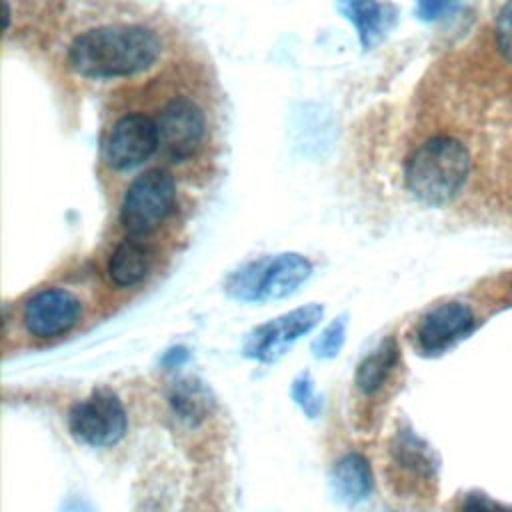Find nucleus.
<instances>
[{
	"mask_svg": "<svg viewBox=\"0 0 512 512\" xmlns=\"http://www.w3.org/2000/svg\"><path fill=\"white\" fill-rule=\"evenodd\" d=\"M398 356L400 350L396 338L388 336L386 340H382L368 356H364V360L356 368L354 382L358 390L364 394H374L376 390H380L394 366L398 364Z\"/></svg>",
	"mask_w": 512,
	"mask_h": 512,
	"instance_id": "obj_16",
	"label": "nucleus"
},
{
	"mask_svg": "<svg viewBox=\"0 0 512 512\" xmlns=\"http://www.w3.org/2000/svg\"><path fill=\"white\" fill-rule=\"evenodd\" d=\"M324 308L320 304H306L290 310L274 320L256 326L244 340L242 350L248 358L260 362L278 360L298 338L308 334L320 320Z\"/></svg>",
	"mask_w": 512,
	"mask_h": 512,
	"instance_id": "obj_8",
	"label": "nucleus"
},
{
	"mask_svg": "<svg viewBox=\"0 0 512 512\" xmlns=\"http://www.w3.org/2000/svg\"><path fill=\"white\" fill-rule=\"evenodd\" d=\"M128 428L124 404L110 388H96L90 396L72 404L68 412L70 434L92 448L118 444Z\"/></svg>",
	"mask_w": 512,
	"mask_h": 512,
	"instance_id": "obj_6",
	"label": "nucleus"
},
{
	"mask_svg": "<svg viewBox=\"0 0 512 512\" xmlns=\"http://www.w3.org/2000/svg\"><path fill=\"white\" fill-rule=\"evenodd\" d=\"M312 274L308 258L296 252L262 256L242 264L226 280V294L240 302H268L294 294Z\"/></svg>",
	"mask_w": 512,
	"mask_h": 512,
	"instance_id": "obj_3",
	"label": "nucleus"
},
{
	"mask_svg": "<svg viewBox=\"0 0 512 512\" xmlns=\"http://www.w3.org/2000/svg\"><path fill=\"white\" fill-rule=\"evenodd\" d=\"M332 492L344 504H358L368 498L372 490V470L362 454L342 456L330 474Z\"/></svg>",
	"mask_w": 512,
	"mask_h": 512,
	"instance_id": "obj_13",
	"label": "nucleus"
},
{
	"mask_svg": "<svg viewBox=\"0 0 512 512\" xmlns=\"http://www.w3.org/2000/svg\"><path fill=\"white\" fill-rule=\"evenodd\" d=\"M292 398L296 404L308 414V418H316L320 412V400L314 392V382L308 374H300L292 384Z\"/></svg>",
	"mask_w": 512,
	"mask_h": 512,
	"instance_id": "obj_19",
	"label": "nucleus"
},
{
	"mask_svg": "<svg viewBox=\"0 0 512 512\" xmlns=\"http://www.w3.org/2000/svg\"><path fill=\"white\" fill-rule=\"evenodd\" d=\"M346 324V316L334 318L312 342V354L316 358H334L346 340Z\"/></svg>",
	"mask_w": 512,
	"mask_h": 512,
	"instance_id": "obj_17",
	"label": "nucleus"
},
{
	"mask_svg": "<svg viewBox=\"0 0 512 512\" xmlns=\"http://www.w3.org/2000/svg\"><path fill=\"white\" fill-rule=\"evenodd\" d=\"M164 52V38L142 22H108L76 34L68 68L88 80L130 78L150 70Z\"/></svg>",
	"mask_w": 512,
	"mask_h": 512,
	"instance_id": "obj_1",
	"label": "nucleus"
},
{
	"mask_svg": "<svg viewBox=\"0 0 512 512\" xmlns=\"http://www.w3.org/2000/svg\"><path fill=\"white\" fill-rule=\"evenodd\" d=\"M160 150V136L154 116L128 112L116 118L102 140L100 156L108 170L130 172L146 164Z\"/></svg>",
	"mask_w": 512,
	"mask_h": 512,
	"instance_id": "obj_7",
	"label": "nucleus"
},
{
	"mask_svg": "<svg viewBox=\"0 0 512 512\" xmlns=\"http://www.w3.org/2000/svg\"><path fill=\"white\" fill-rule=\"evenodd\" d=\"M174 208V176L164 168H150L128 184L120 202V224L126 236L148 238L172 216Z\"/></svg>",
	"mask_w": 512,
	"mask_h": 512,
	"instance_id": "obj_5",
	"label": "nucleus"
},
{
	"mask_svg": "<svg viewBox=\"0 0 512 512\" xmlns=\"http://www.w3.org/2000/svg\"><path fill=\"white\" fill-rule=\"evenodd\" d=\"M160 136V154L172 164L200 158L210 142V118L204 104L190 94L170 96L154 116Z\"/></svg>",
	"mask_w": 512,
	"mask_h": 512,
	"instance_id": "obj_4",
	"label": "nucleus"
},
{
	"mask_svg": "<svg viewBox=\"0 0 512 512\" xmlns=\"http://www.w3.org/2000/svg\"><path fill=\"white\" fill-rule=\"evenodd\" d=\"M476 326V314L468 304L444 302L420 318L416 326V344L422 354L438 356L468 338Z\"/></svg>",
	"mask_w": 512,
	"mask_h": 512,
	"instance_id": "obj_10",
	"label": "nucleus"
},
{
	"mask_svg": "<svg viewBox=\"0 0 512 512\" xmlns=\"http://www.w3.org/2000/svg\"><path fill=\"white\" fill-rule=\"evenodd\" d=\"M336 8L354 26L364 50H372L396 18L394 6L380 0H338Z\"/></svg>",
	"mask_w": 512,
	"mask_h": 512,
	"instance_id": "obj_11",
	"label": "nucleus"
},
{
	"mask_svg": "<svg viewBox=\"0 0 512 512\" xmlns=\"http://www.w3.org/2000/svg\"><path fill=\"white\" fill-rule=\"evenodd\" d=\"M390 454L398 466L404 470L420 476V478H434L438 472V458L430 444L422 440L412 430H398L392 444Z\"/></svg>",
	"mask_w": 512,
	"mask_h": 512,
	"instance_id": "obj_14",
	"label": "nucleus"
},
{
	"mask_svg": "<svg viewBox=\"0 0 512 512\" xmlns=\"http://www.w3.org/2000/svg\"><path fill=\"white\" fill-rule=\"evenodd\" d=\"M470 174L466 146L446 134L424 140L406 160L404 182L408 192L426 206H446L464 188Z\"/></svg>",
	"mask_w": 512,
	"mask_h": 512,
	"instance_id": "obj_2",
	"label": "nucleus"
},
{
	"mask_svg": "<svg viewBox=\"0 0 512 512\" xmlns=\"http://www.w3.org/2000/svg\"><path fill=\"white\" fill-rule=\"evenodd\" d=\"M460 512H512V506L502 504L484 492H468L460 502Z\"/></svg>",
	"mask_w": 512,
	"mask_h": 512,
	"instance_id": "obj_20",
	"label": "nucleus"
},
{
	"mask_svg": "<svg viewBox=\"0 0 512 512\" xmlns=\"http://www.w3.org/2000/svg\"><path fill=\"white\" fill-rule=\"evenodd\" d=\"M456 0H418V14L424 20H436L454 8Z\"/></svg>",
	"mask_w": 512,
	"mask_h": 512,
	"instance_id": "obj_21",
	"label": "nucleus"
},
{
	"mask_svg": "<svg viewBox=\"0 0 512 512\" xmlns=\"http://www.w3.org/2000/svg\"><path fill=\"white\" fill-rule=\"evenodd\" d=\"M168 402H170L174 416L188 426H196V424L204 422L214 404L210 390L196 378L178 380L170 388Z\"/></svg>",
	"mask_w": 512,
	"mask_h": 512,
	"instance_id": "obj_15",
	"label": "nucleus"
},
{
	"mask_svg": "<svg viewBox=\"0 0 512 512\" xmlns=\"http://www.w3.org/2000/svg\"><path fill=\"white\" fill-rule=\"evenodd\" d=\"M154 262V252L146 238L126 236L116 244L108 258V278L118 288H132L142 284Z\"/></svg>",
	"mask_w": 512,
	"mask_h": 512,
	"instance_id": "obj_12",
	"label": "nucleus"
},
{
	"mask_svg": "<svg viewBox=\"0 0 512 512\" xmlns=\"http://www.w3.org/2000/svg\"><path fill=\"white\" fill-rule=\"evenodd\" d=\"M494 40L502 58L512 64V0H508L496 16Z\"/></svg>",
	"mask_w": 512,
	"mask_h": 512,
	"instance_id": "obj_18",
	"label": "nucleus"
},
{
	"mask_svg": "<svg viewBox=\"0 0 512 512\" xmlns=\"http://www.w3.org/2000/svg\"><path fill=\"white\" fill-rule=\"evenodd\" d=\"M82 318V300L68 288H44L22 306V324L34 338L68 334Z\"/></svg>",
	"mask_w": 512,
	"mask_h": 512,
	"instance_id": "obj_9",
	"label": "nucleus"
},
{
	"mask_svg": "<svg viewBox=\"0 0 512 512\" xmlns=\"http://www.w3.org/2000/svg\"><path fill=\"white\" fill-rule=\"evenodd\" d=\"M186 358H188V350H186V348H182V346H178V348H172V350H168V352L164 354L162 364H164V368H166V370H172V368H176V366L184 364V362H186Z\"/></svg>",
	"mask_w": 512,
	"mask_h": 512,
	"instance_id": "obj_22",
	"label": "nucleus"
}]
</instances>
